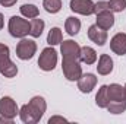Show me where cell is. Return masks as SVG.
I'll return each mask as SVG.
<instances>
[{
    "label": "cell",
    "mask_w": 126,
    "mask_h": 124,
    "mask_svg": "<svg viewBox=\"0 0 126 124\" xmlns=\"http://www.w3.org/2000/svg\"><path fill=\"white\" fill-rule=\"evenodd\" d=\"M60 53H62V70L64 77L69 82H78L82 76L81 67V45L73 39H63L60 42Z\"/></svg>",
    "instance_id": "6da1fadb"
},
{
    "label": "cell",
    "mask_w": 126,
    "mask_h": 124,
    "mask_svg": "<svg viewBox=\"0 0 126 124\" xmlns=\"http://www.w3.org/2000/svg\"><path fill=\"white\" fill-rule=\"evenodd\" d=\"M46 111H47L46 99L37 95V96H32L28 104H24L19 108V118L24 124H35L43 118Z\"/></svg>",
    "instance_id": "7a4b0ae2"
},
{
    "label": "cell",
    "mask_w": 126,
    "mask_h": 124,
    "mask_svg": "<svg viewBox=\"0 0 126 124\" xmlns=\"http://www.w3.org/2000/svg\"><path fill=\"white\" fill-rule=\"evenodd\" d=\"M0 74L7 79H12L18 74V66L10 60V50L3 42H0Z\"/></svg>",
    "instance_id": "3957f363"
},
{
    "label": "cell",
    "mask_w": 126,
    "mask_h": 124,
    "mask_svg": "<svg viewBox=\"0 0 126 124\" xmlns=\"http://www.w3.org/2000/svg\"><path fill=\"white\" fill-rule=\"evenodd\" d=\"M7 31L13 38H25L30 35V21L24 16H12L7 24Z\"/></svg>",
    "instance_id": "277c9868"
},
{
    "label": "cell",
    "mask_w": 126,
    "mask_h": 124,
    "mask_svg": "<svg viewBox=\"0 0 126 124\" xmlns=\"http://www.w3.org/2000/svg\"><path fill=\"white\" fill-rule=\"evenodd\" d=\"M56 66H57V51L54 50V47L48 45L41 51L38 57V67L43 72H51L56 69Z\"/></svg>",
    "instance_id": "5b68a950"
},
{
    "label": "cell",
    "mask_w": 126,
    "mask_h": 124,
    "mask_svg": "<svg viewBox=\"0 0 126 124\" xmlns=\"http://www.w3.org/2000/svg\"><path fill=\"white\" fill-rule=\"evenodd\" d=\"M37 53V42L30 38H21V41L16 45V57L19 60H31Z\"/></svg>",
    "instance_id": "8992f818"
},
{
    "label": "cell",
    "mask_w": 126,
    "mask_h": 124,
    "mask_svg": "<svg viewBox=\"0 0 126 124\" xmlns=\"http://www.w3.org/2000/svg\"><path fill=\"white\" fill-rule=\"evenodd\" d=\"M0 115L9 117L13 120L16 118V115H19V107L12 96H3L0 99Z\"/></svg>",
    "instance_id": "52a82bcc"
},
{
    "label": "cell",
    "mask_w": 126,
    "mask_h": 124,
    "mask_svg": "<svg viewBox=\"0 0 126 124\" xmlns=\"http://www.w3.org/2000/svg\"><path fill=\"white\" fill-rule=\"evenodd\" d=\"M94 4L95 3L93 0H70L69 7L73 13L90 16V15H94Z\"/></svg>",
    "instance_id": "ba28073f"
},
{
    "label": "cell",
    "mask_w": 126,
    "mask_h": 124,
    "mask_svg": "<svg viewBox=\"0 0 126 124\" xmlns=\"http://www.w3.org/2000/svg\"><path fill=\"white\" fill-rule=\"evenodd\" d=\"M97 85V76L94 73H82V76L78 79V89L82 93H90Z\"/></svg>",
    "instance_id": "9c48e42d"
},
{
    "label": "cell",
    "mask_w": 126,
    "mask_h": 124,
    "mask_svg": "<svg viewBox=\"0 0 126 124\" xmlns=\"http://www.w3.org/2000/svg\"><path fill=\"white\" fill-rule=\"evenodd\" d=\"M110 48H111V51L114 54L125 56L126 54V34L125 32H117L110 39Z\"/></svg>",
    "instance_id": "30bf717a"
},
{
    "label": "cell",
    "mask_w": 126,
    "mask_h": 124,
    "mask_svg": "<svg viewBox=\"0 0 126 124\" xmlns=\"http://www.w3.org/2000/svg\"><path fill=\"white\" fill-rule=\"evenodd\" d=\"M88 38H90L94 44L103 47V45L107 42V31H106V29H101L97 24H94V25H91V26L88 28Z\"/></svg>",
    "instance_id": "8fae6325"
},
{
    "label": "cell",
    "mask_w": 126,
    "mask_h": 124,
    "mask_svg": "<svg viewBox=\"0 0 126 124\" xmlns=\"http://www.w3.org/2000/svg\"><path fill=\"white\" fill-rule=\"evenodd\" d=\"M113 66H114L113 59H111L109 54H101V56L98 57L97 72H98V74H101V76H107V74H110V73L113 72Z\"/></svg>",
    "instance_id": "7c38bea8"
},
{
    "label": "cell",
    "mask_w": 126,
    "mask_h": 124,
    "mask_svg": "<svg viewBox=\"0 0 126 124\" xmlns=\"http://www.w3.org/2000/svg\"><path fill=\"white\" fill-rule=\"evenodd\" d=\"M101 29L109 31L110 28H113L114 25V13L111 10H104L101 13L97 15V22H95Z\"/></svg>",
    "instance_id": "4fadbf2b"
},
{
    "label": "cell",
    "mask_w": 126,
    "mask_h": 124,
    "mask_svg": "<svg viewBox=\"0 0 126 124\" xmlns=\"http://www.w3.org/2000/svg\"><path fill=\"white\" fill-rule=\"evenodd\" d=\"M107 93H109L110 102L111 101H126V89L125 86H122L119 83L107 85Z\"/></svg>",
    "instance_id": "5bb4252c"
},
{
    "label": "cell",
    "mask_w": 126,
    "mask_h": 124,
    "mask_svg": "<svg viewBox=\"0 0 126 124\" xmlns=\"http://www.w3.org/2000/svg\"><path fill=\"white\" fill-rule=\"evenodd\" d=\"M79 59H81V63L91 66V64H94V63L97 62V59H98V57H97V51H95L93 47L85 45V47H81Z\"/></svg>",
    "instance_id": "9a60e30c"
},
{
    "label": "cell",
    "mask_w": 126,
    "mask_h": 124,
    "mask_svg": "<svg viewBox=\"0 0 126 124\" xmlns=\"http://www.w3.org/2000/svg\"><path fill=\"white\" fill-rule=\"evenodd\" d=\"M64 31L67 32L70 37H75L81 31V21L76 16H69L64 21Z\"/></svg>",
    "instance_id": "2e32d148"
},
{
    "label": "cell",
    "mask_w": 126,
    "mask_h": 124,
    "mask_svg": "<svg viewBox=\"0 0 126 124\" xmlns=\"http://www.w3.org/2000/svg\"><path fill=\"white\" fill-rule=\"evenodd\" d=\"M44 26H46V22L40 18H34L30 21V35L32 38H40L41 34L44 31Z\"/></svg>",
    "instance_id": "e0dca14e"
},
{
    "label": "cell",
    "mask_w": 126,
    "mask_h": 124,
    "mask_svg": "<svg viewBox=\"0 0 126 124\" xmlns=\"http://www.w3.org/2000/svg\"><path fill=\"white\" fill-rule=\"evenodd\" d=\"M109 102H110V99H109V93H107V85H101L95 95V104L98 108H106L109 105Z\"/></svg>",
    "instance_id": "ac0fdd59"
},
{
    "label": "cell",
    "mask_w": 126,
    "mask_h": 124,
    "mask_svg": "<svg viewBox=\"0 0 126 124\" xmlns=\"http://www.w3.org/2000/svg\"><path fill=\"white\" fill-rule=\"evenodd\" d=\"M19 10H21V15H22L24 18H27V19L38 18V15H40V9H38L35 4H32V3H25V4H22V6L19 7Z\"/></svg>",
    "instance_id": "d6986e66"
},
{
    "label": "cell",
    "mask_w": 126,
    "mask_h": 124,
    "mask_svg": "<svg viewBox=\"0 0 126 124\" xmlns=\"http://www.w3.org/2000/svg\"><path fill=\"white\" fill-rule=\"evenodd\" d=\"M63 41V32L60 28L54 26L48 31V35H47V44L54 47V45H59L60 42Z\"/></svg>",
    "instance_id": "ffe728a7"
},
{
    "label": "cell",
    "mask_w": 126,
    "mask_h": 124,
    "mask_svg": "<svg viewBox=\"0 0 126 124\" xmlns=\"http://www.w3.org/2000/svg\"><path fill=\"white\" fill-rule=\"evenodd\" d=\"M106 110L110 112V114H123L126 111V101H111L109 102V105L106 107Z\"/></svg>",
    "instance_id": "44dd1931"
},
{
    "label": "cell",
    "mask_w": 126,
    "mask_h": 124,
    "mask_svg": "<svg viewBox=\"0 0 126 124\" xmlns=\"http://www.w3.org/2000/svg\"><path fill=\"white\" fill-rule=\"evenodd\" d=\"M43 7L47 13H59L62 9V0H43Z\"/></svg>",
    "instance_id": "7402d4cb"
},
{
    "label": "cell",
    "mask_w": 126,
    "mask_h": 124,
    "mask_svg": "<svg viewBox=\"0 0 126 124\" xmlns=\"http://www.w3.org/2000/svg\"><path fill=\"white\" fill-rule=\"evenodd\" d=\"M109 9L113 13L123 12L126 9V0H109Z\"/></svg>",
    "instance_id": "603a6c76"
},
{
    "label": "cell",
    "mask_w": 126,
    "mask_h": 124,
    "mask_svg": "<svg viewBox=\"0 0 126 124\" xmlns=\"http://www.w3.org/2000/svg\"><path fill=\"white\" fill-rule=\"evenodd\" d=\"M104 10H110L109 9V1L101 0V1H97L94 4V15H98V13H101Z\"/></svg>",
    "instance_id": "cb8c5ba5"
},
{
    "label": "cell",
    "mask_w": 126,
    "mask_h": 124,
    "mask_svg": "<svg viewBox=\"0 0 126 124\" xmlns=\"http://www.w3.org/2000/svg\"><path fill=\"white\" fill-rule=\"evenodd\" d=\"M56 123H67V118H64L62 115H53L48 118V124H56Z\"/></svg>",
    "instance_id": "d4e9b609"
},
{
    "label": "cell",
    "mask_w": 126,
    "mask_h": 124,
    "mask_svg": "<svg viewBox=\"0 0 126 124\" xmlns=\"http://www.w3.org/2000/svg\"><path fill=\"white\" fill-rule=\"evenodd\" d=\"M16 1H18V0H0V4H1L3 7H12V6L16 4Z\"/></svg>",
    "instance_id": "484cf974"
},
{
    "label": "cell",
    "mask_w": 126,
    "mask_h": 124,
    "mask_svg": "<svg viewBox=\"0 0 126 124\" xmlns=\"http://www.w3.org/2000/svg\"><path fill=\"white\" fill-rule=\"evenodd\" d=\"M12 123H13V118L4 117V115H0V124H12Z\"/></svg>",
    "instance_id": "4316f807"
},
{
    "label": "cell",
    "mask_w": 126,
    "mask_h": 124,
    "mask_svg": "<svg viewBox=\"0 0 126 124\" xmlns=\"http://www.w3.org/2000/svg\"><path fill=\"white\" fill-rule=\"evenodd\" d=\"M3 25H4V19H3V13L0 12V31H1V28H3Z\"/></svg>",
    "instance_id": "83f0119b"
},
{
    "label": "cell",
    "mask_w": 126,
    "mask_h": 124,
    "mask_svg": "<svg viewBox=\"0 0 126 124\" xmlns=\"http://www.w3.org/2000/svg\"><path fill=\"white\" fill-rule=\"evenodd\" d=\"M125 89H126V85H125Z\"/></svg>",
    "instance_id": "f1b7e54d"
}]
</instances>
